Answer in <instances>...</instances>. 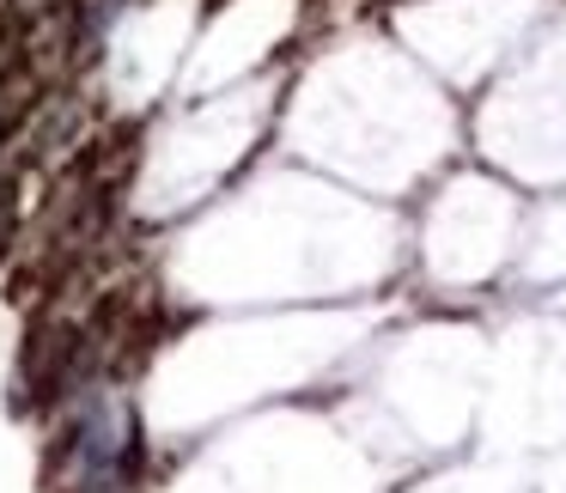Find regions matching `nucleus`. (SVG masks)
Returning a JSON list of instances; mask_svg holds the SVG:
<instances>
[{"instance_id":"f03ea898","label":"nucleus","mask_w":566,"mask_h":493,"mask_svg":"<svg viewBox=\"0 0 566 493\" xmlns=\"http://www.w3.org/2000/svg\"><path fill=\"white\" fill-rule=\"evenodd\" d=\"M7 43H13V25H7V19H0V55H7Z\"/></svg>"},{"instance_id":"f257e3e1","label":"nucleus","mask_w":566,"mask_h":493,"mask_svg":"<svg viewBox=\"0 0 566 493\" xmlns=\"http://www.w3.org/2000/svg\"><path fill=\"white\" fill-rule=\"evenodd\" d=\"M19 238V171H0V262L13 256Z\"/></svg>"}]
</instances>
